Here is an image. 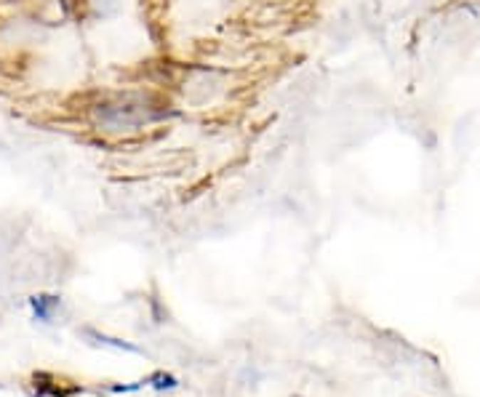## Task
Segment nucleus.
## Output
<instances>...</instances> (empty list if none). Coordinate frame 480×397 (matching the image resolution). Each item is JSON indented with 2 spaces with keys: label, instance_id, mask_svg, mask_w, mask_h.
Returning <instances> with one entry per match:
<instances>
[{
  "label": "nucleus",
  "instance_id": "f257e3e1",
  "mask_svg": "<svg viewBox=\"0 0 480 397\" xmlns=\"http://www.w3.org/2000/svg\"><path fill=\"white\" fill-rule=\"evenodd\" d=\"M59 296H48V293H38V296H32L30 299V307L35 317L41 320V323H51L53 317V309H59Z\"/></svg>",
  "mask_w": 480,
  "mask_h": 397
},
{
  "label": "nucleus",
  "instance_id": "f03ea898",
  "mask_svg": "<svg viewBox=\"0 0 480 397\" xmlns=\"http://www.w3.org/2000/svg\"><path fill=\"white\" fill-rule=\"evenodd\" d=\"M80 334H83L85 339H94L91 344H99V346H113V349H120V352H134V355H142V349H139V346L128 344V342H123V339H113V336L99 334V331H94V328H83Z\"/></svg>",
  "mask_w": 480,
  "mask_h": 397
}]
</instances>
